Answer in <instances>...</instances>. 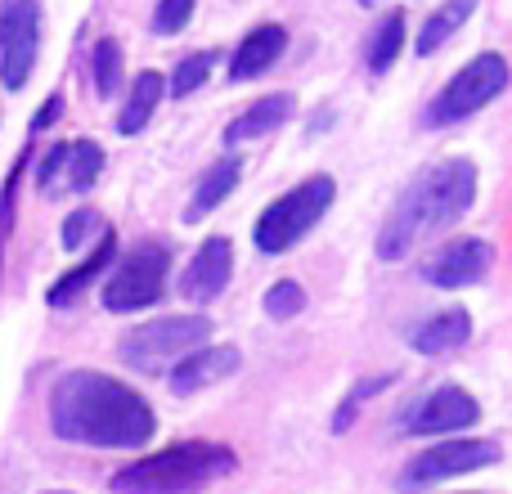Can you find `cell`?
Returning <instances> with one entry per match:
<instances>
[{"mask_svg": "<svg viewBox=\"0 0 512 494\" xmlns=\"http://www.w3.org/2000/svg\"><path fill=\"white\" fill-rule=\"evenodd\" d=\"M239 176H243V162L239 158H221L212 171H207L203 180H198V189H194V203L185 207V221L194 225V221H203L207 212H216V207L225 203V198L239 189Z\"/></svg>", "mask_w": 512, "mask_h": 494, "instance_id": "cell-19", "label": "cell"}, {"mask_svg": "<svg viewBox=\"0 0 512 494\" xmlns=\"http://www.w3.org/2000/svg\"><path fill=\"white\" fill-rule=\"evenodd\" d=\"M36 45H41V9H36V0H0V81L9 90L27 86Z\"/></svg>", "mask_w": 512, "mask_h": 494, "instance_id": "cell-8", "label": "cell"}, {"mask_svg": "<svg viewBox=\"0 0 512 494\" xmlns=\"http://www.w3.org/2000/svg\"><path fill=\"white\" fill-rule=\"evenodd\" d=\"M239 364H243V355L234 351V346H198L194 355H185V360L171 369V391L189 396V391H198V387H212V382L230 378Z\"/></svg>", "mask_w": 512, "mask_h": 494, "instance_id": "cell-14", "label": "cell"}, {"mask_svg": "<svg viewBox=\"0 0 512 494\" xmlns=\"http://www.w3.org/2000/svg\"><path fill=\"white\" fill-rule=\"evenodd\" d=\"M490 463H499V445L495 441H445V445H432V450L414 454L409 468L400 472V486L405 490L441 486V481L468 477V472L490 468Z\"/></svg>", "mask_w": 512, "mask_h": 494, "instance_id": "cell-9", "label": "cell"}, {"mask_svg": "<svg viewBox=\"0 0 512 494\" xmlns=\"http://www.w3.org/2000/svg\"><path fill=\"white\" fill-rule=\"evenodd\" d=\"M90 72H95V90L99 95H117V86H122V45L113 41V36H104V41L90 50Z\"/></svg>", "mask_w": 512, "mask_h": 494, "instance_id": "cell-23", "label": "cell"}, {"mask_svg": "<svg viewBox=\"0 0 512 494\" xmlns=\"http://www.w3.org/2000/svg\"><path fill=\"white\" fill-rule=\"evenodd\" d=\"M472 9H477V0H445V5L423 23V32H418V45H414V50L423 54V59H427V54H436V50H441V45L450 41V36L472 18Z\"/></svg>", "mask_w": 512, "mask_h": 494, "instance_id": "cell-21", "label": "cell"}, {"mask_svg": "<svg viewBox=\"0 0 512 494\" xmlns=\"http://www.w3.org/2000/svg\"><path fill=\"white\" fill-rule=\"evenodd\" d=\"M468 337H472V315L463 306H450V310H441L436 319H427V324L418 328L414 351L418 355H445V351L468 346Z\"/></svg>", "mask_w": 512, "mask_h": 494, "instance_id": "cell-17", "label": "cell"}, {"mask_svg": "<svg viewBox=\"0 0 512 494\" xmlns=\"http://www.w3.org/2000/svg\"><path fill=\"white\" fill-rule=\"evenodd\" d=\"M189 18H194V0H158V9H153V32L176 36Z\"/></svg>", "mask_w": 512, "mask_h": 494, "instance_id": "cell-27", "label": "cell"}, {"mask_svg": "<svg viewBox=\"0 0 512 494\" xmlns=\"http://www.w3.org/2000/svg\"><path fill=\"white\" fill-rule=\"evenodd\" d=\"M50 427L59 441L95 445V450H140L149 445L153 405L135 387L108 378V373H63L50 391Z\"/></svg>", "mask_w": 512, "mask_h": 494, "instance_id": "cell-1", "label": "cell"}, {"mask_svg": "<svg viewBox=\"0 0 512 494\" xmlns=\"http://www.w3.org/2000/svg\"><path fill=\"white\" fill-rule=\"evenodd\" d=\"M239 468L230 445H212V441H180L167 450L149 454V459L131 463L113 477L117 494H194L212 481L230 477Z\"/></svg>", "mask_w": 512, "mask_h": 494, "instance_id": "cell-3", "label": "cell"}, {"mask_svg": "<svg viewBox=\"0 0 512 494\" xmlns=\"http://www.w3.org/2000/svg\"><path fill=\"white\" fill-rule=\"evenodd\" d=\"M104 230H108V225L99 221V212H90V207H77V212H72L68 221H63V247L72 252V247H81V243L90 239V234L99 239Z\"/></svg>", "mask_w": 512, "mask_h": 494, "instance_id": "cell-26", "label": "cell"}, {"mask_svg": "<svg viewBox=\"0 0 512 494\" xmlns=\"http://www.w3.org/2000/svg\"><path fill=\"white\" fill-rule=\"evenodd\" d=\"M504 86H508V59L504 54H481V59H472L468 68H459L445 81V90L427 108V122L432 126L463 122V117L481 113L495 95H504Z\"/></svg>", "mask_w": 512, "mask_h": 494, "instance_id": "cell-6", "label": "cell"}, {"mask_svg": "<svg viewBox=\"0 0 512 494\" xmlns=\"http://www.w3.org/2000/svg\"><path fill=\"white\" fill-rule=\"evenodd\" d=\"M283 50H288V32H283L279 23L252 27V32L239 41L234 59H230V81H252V77H261L265 68H274V63L283 59Z\"/></svg>", "mask_w": 512, "mask_h": 494, "instance_id": "cell-15", "label": "cell"}, {"mask_svg": "<svg viewBox=\"0 0 512 494\" xmlns=\"http://www.w3.org/2000/svg\"><path fill=\"white\" fill-rule=\"evenodd\" d=\"M387 382H391V378H364L360 387H355L351 396H346V405H342V409H337V414H333V432H346V427L355 423V409H360V405H364V400H369V396H378V391L387 387Z\"/></svg>", "mask_w": 512, "mask_h": 494, "instance_id": "cell-28", "label": "cell"}, {"mask_svg": "<svg viewBox=\"0 0 512 494\" xmlns=\"http://www.w3.org/2000/svg\"><path fill=\"white\" fill-rule=\"evenodd\" d=\"M400 50H405V14H387L378 27H373V41H369V68L387 72L391 63L400 59Z\"/></svg>", "mask_w": 512, "mask_h": 494, "instance_id": "cell-22", "label": "cell"}, {"mask_svg": "<svg viewBox=\"0 0 512 494\" xmlns=\"http://www.w3.org/2000/svg\"><path fill=\"white\" fill-rule=\"evenodd\" d=\"M490 265H495V247L486 239H454L423 261V279L432 288H472L490 274Z\"/></svg>", "mask_w": 512, "mask_h": 494, "instance_id": "cell-11", "label": "cell"}, {"mask_svg": "<svg viewBox=\"0 0 512 494\" xmlns=\"http://www.w3.org/2000/svg\"><path fill=\"white\" fill-rule=\"evenodd\" d=\"M333 198H337V185L328 176L301 180L297 189H288V194L274 198V203L261 212V221H256V247H261L265 256L288 252L292 243L306 239V234L324 221V212L333 207Z\"/></svg>", "mask_w": 512, "mask_h": 494, "instance_id": "cell-4", "label": "cell"}, {"mask_svg": "<svg viewBox=\"0 0 512 494\" xmlns=\"http://www.w3.org/2000/svg\"><path fill=\"white\" fill-rule=\"evenodd\" d=\"M162 95H167L162 72H140V77L131 81V95H126L122 113H117V131H122V135H140L144 126H149V117H153V108H158Z\"/></svg>", "mask_w": 512, "mask_h": 494, "instance_id": "cell-20", "label": "cell"}, {"mask_svg": "<svg viewBox=\"0 0 512 494\" xmlns=\"http://www.w3.org/2000/svg\"><path fill=\"white\" fill-rule=\"evenodd\" d=\"M212 59L216 54H189V59H180V68H176V77H171V95H194L198 86L207 81V72H212Z\"/></svg>", "mask_w": 512, "mask_h": 494, "instance_id": "cell-25", "label": "cell"}, {"mask_svg": "<svg viewBox=\"0 0 512 494\" xmlns=\"http://www.w3.org/2000/svg\"><path fill=\"white\" fill-rule=\"evenodd\" d=\"M113 256H117V239H113V230H104L95 239V247H90V256L81 265H72L68 274H63L59 283H54L50 292H45V301H50V306H68V301H77L81 292L90 288V283L99 279V274L108 270V265H113Z\"/></svg>", "mask_w": 512, "mask_h": 494, "instance_id": "cell-16", "label": "cell"}, {"mask_svg": "<svg viewBox=\"0 0 512 494\" xmlns=\"http://www.w3.org/2000/svg\"><path fill=\"white\" fill-rule=\"evenodd\" d=\"M99 171H104V149H99L95 140H68V144H54V149L41 158L36 185H41L45 198L86 194V189L99 180Z\"/></svg>", "mask_w": 512, "mask_h": 494, "instance_id": "cell-10", "label": "cell"}, {"mask_svg": "<svg viewBox=\"0 0 512 494\" xmlns=\"http://www.w3.org/2000/svg\"><path fill=\"white\" fill-rule=\"evenodd\" d=\"M292 95H265V99H256L252 108H243L239 117L230 122V131H225V144H243V140H256V135H270V131H279L283 122L292 117Z\"/></svg>", "mask_w": 512, "mask_h": 494, "instance_id": "cell-18", "label": "cell"}, {"mask_svg": "<svg viewBox=\"0 0 512 494\" xmlns=\"http://www.w3.org/2000/svg\"><path fill=\"white\" fill-rule=\"evenodd\" d=\"M234 274V243L225 239V234H216V239H207L203 247L194 252V261H189L185 279H180V292H185L189 301H212L225 292V283H230Z\"/></svg>", "mask_w": 512, "mask_h": 494, "instance_id": "cell-13", "label": "cell"}, {"mask_svg": "<svg viewBox=\"0 0 512 494\" xmlns=\"http://www.w3.org/2000/svg\"><path fill=\"white\" fill-rule=\"evenodd\" d=\"M207 337H212V319L207 315H167V319L131 328L122 337V360L131 369L158 373L167 364H180L185 355H194L198 346H207Z\"/></svg>", "mask_w": 512, "mask_h": 494, "instance_id": "cell-5", "label": "cell"}, {"mask_svg": "<svg viewBox=\"0 0 512 494\" xmlns=\"http://www.w3.org/2000/svg\"><path fill=\"white\" fill-rule=\"evenodd\" d=\"M167 270H171V252L162 243H144L131 256H122L113 274L104 283V306L108 310H144L167 292Z\"/></svg>", "mask_w": 512, "mask_h": 494, "instance_id": "cell-7", "label": "cell"}, {"mask_svg": "<svg viewBox=\"0 0 512 494\" xmlns=\"http://www.w3.org/2000/svg\"><path fill=\"white\" fill-rule=\"evenodd\" d=\"M472 198H477V167L468 158L423 167L409 180L405 194H400V203L391 207V216L382 221L378 256L382 261L409 256V247H418L423 239H432V234L450 230L454 221H463Z\"/></svg>", "mask_w": 512, "mask_h": 494, "instance_id": "cell-2", "label": "cell"}, {"mask_svg": "<svg viewBox=\"0 0 512 494\" xmlns=\"http://www.w3.org/2000/svg\"><path fill=\"white\" fill-rule=\"evenodd\" d=\"M481 418V405L468 396L463 387H436L432 396H423L405 418V432L414 436H445V432H463Z\"/></svg>", "mask_w": 512, "mask_h": 494, "instance_id": "cell-12", "label": "cell"}, {"mask_svg": "<svg viewBox=\"0 0 512 494\" xmlns=\"http://www.w3.org/2000/svg\"><path fill=\"white\" fill-rule=\"evenodd\" d=\"M50 494H63V490H50Z\"/></svg>", "mask_w": 512, "mask_h": 494, "instance_id": "cell-30", "label": "cell"}, {"mask_svg": "<svg viewBox=\"0 0 512 494\" xmlns=\"http://www.w3.org/2000/svg\"><path fill=\"white\" fill-rule=\"evenodd\" d=\"M301 306H306V292H301V283H292V279H279L270 292H265V315L270 319H292Z\"/></svg>", "mask_w": 512, "mask_h": 494, "instance_id": "cell-24", "label": "cell"}, {"mask_svg": "<svg viewBox=\"0 0 512 494\" xmlns=\"http://www.w3.org/2000/svg\"><path fill=\"white\" fill-rule=\"evenodd\" d=\"M59 113H63V99H59V95H50V99H45L41 113L32 117V135H36V131H45L50 122H59Z\"/></svg>", "mask_w": 512, "mask_h": 494, "instance_id": "cell-29", "label": "cell"}]
</instances>
